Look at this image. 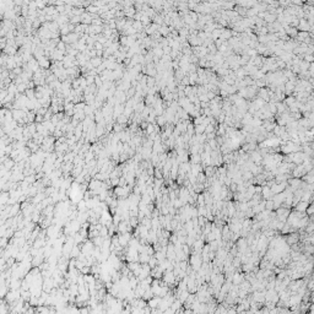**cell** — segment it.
<instances>
[{
  "label": "cell",
  "mask_w": 314,
  "mask_h": 314,
  "mask_svg": "<svg viewBox=\"0 0 314 314\" xmlns=\"http://www.w3.org/2000/svg\"><path fill=\"white\" fill-rule=\"evenodd\" d=\"M129 194V188L128 185L126 187H116L114 188V196H118V197H121V199H125Z\"/></svg>",
  "instance_id": "cell-1"
},
{
  "label": "cell",
  "mask_w": 314,
  "mask_h": 314,
  "mask_svg": "<svg viewBox=\"0 0 314 314\" xmlns=\"http://www.w3.org/2000/svg\"><path fill=\"white\" fill-rule=\"evenodd\" d=\"M38 60V63H39V66H40V69H49L50 68V64H49V58L48 57H42V58H39V59H37Z\"/></svg>",
  "instance_id": "cell-2"
},
{
  "label": "cell",
  "mask_w": 314,
  "mask_h": 314,
  "mask_svg": "<svg viewBox=\"0 0 314 314\" xmlns=\"http://www.w3.org/2000/svg\"><path fill=\"white\" fill-rule=\"evenodd\" d=\"M123 11H124L125 16H126V17H129V19H134V16L136 15V10H135V7H134V6L124 7V9H123Z\"/></svg>",
  "instance_id": "cell-3"
},
{
  "label": "cell",
  "mask_w": 314,
  "mask_h": 314,
  "mask_svg": "<svg viewBox=\"0 0 314 314\" xmlns=\"http://www.w3.org/2000/svg\"><path fill=\"white\" fill-rule=\"evenodd\" d=\"M99 10H101L99 7H97V6H95V5H92V4H91V5L88 6V7H86V11H87L88 14H91V15H95V14H98V12H99Z\"/></svg>",
  "instance_id": "cell-4"
},
{
  "label": "cell",
  "mask_w": 314,
  "mask_h": 314,
  "mask_svg": "<svg viewBox=\"0 0 314 314\" xmlns=\"http://www.w3.org/2000/svg\"><path fill=\"white\" fill-rule=\"evenodd\" d=\"M158 32H159V35H162V36H167V35L169 33V28H168V27H166V26L163 25V26H161V27H159Z\"/></svg>",
  "instance_id": "cell-5"
}]
</instances>
